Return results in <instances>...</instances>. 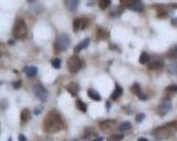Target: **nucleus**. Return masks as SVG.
<instances>
[{"label": "nucleus", "mask_w": 177, "mask_h": 141, "mask_svg": "<svg viewBox=\"0 0 177 141\" xmlns=\"http://www.w3.org/2000/svg\"><path fill=\"white\" fill-rule=\"evenodd\" d=\"M64 127L63 119L57 111H50L43 120V128L48 133H57Z\"/></svg>", "instance_id": "f257e3e1"}, {"label": "nucleus", "mask_w": 177, "mask_h": 141, "mask_svg": "<svg viewBox=\"0 0 177 141\" xmlns=\"http://www.w3.org/2000/svg\"><path fill=\"white\" fill-rule=\"evenodd\" d=\"M175 131H177V121L168 122L166 126L158 127V128H156L153 131V135H155L159 139H165V138H168Z\"/></svg>", "instance_id": "f03ea898"}, {"label": "nucleus", "mask_w": 177, "mask_h": 141, "mask_svg": "<svg viewBox=\"0 0 177 141\" xmlns=\"http://www.w3.org/2000/svg\"><path fill=\"white\" fill-rule=\"evenodd\" d=\"M12 34L13 38L17 39V40H23V39L27 38V35H28V27H27V23L21 18H18L16 20L15 24H13Z\"/></svg>", "instance_id": "7ed1b4c3"}, {"label": "nucleus", "mask_w": 177, "mask_h": 141, "mask_svg": "<svg viewBox=\"0 0 177 141\" xmlns=\"http://www.w3.org/2000/svg\"><path fill=\"white\" fill-rule=\"evenodd\" d=\"M71 43V39L68 34L65 33H61L59 34L55 39V43H54V51L55 52H63L65 51L70 46Z\"/></svg>", "instance_id": "20e7f679"}, {"label": "nucleus", "mask_w": 177, "mask_h": 141, "mask_svg": "<svg viewBox=\"0 0 177 141\" xmlns=\"http://www.w3.org/2000/svg\"><path fill=\"white\" fill-rule=\"evenodd\" d=\"M67 65H68V68L71 73H77L83 67V61L77 55H72L71 58H69Z\"/></svg>", "instance_id": "39448f33"}, {"label": "nucleus", "mask_w": 177, "mask_h": 141, "mask_svg": "<svg viewBox=\"0 0 177 141\" xmlns=\"http://www.w3.org/2000/svg\"><path fill=\"white\" fill-rule=\"evenodd\" d=\"M32 92L34 94V96L41 102H45L48 99V90L45 89L44 86H42L41 84H37L32 88Z\"/></svg>", "instance_id": "423d86ee"}, {"label": "nucleus", "mask_w": 177, "mask_h": 141, "mask_svg": "<svg viewBox=\"0 0 177 141\" xmlns=\"http://www.w3.org/2000/svg\"><path fill=\"white\" fill-rule=\"evenodd\" d=\"M172 109V104L171 102H168V100H165L163 103H161L158 105L157 109H156V111L159 116H165L167 114L169 110Z\"/></svg>", "instance_id": "0eeeda50"}, {"label": "nucleus", "mask_w": 177, "mask_h": 141, "mask_svg": "<svg viewBox=\"0 0 177 141\" xmlns=\"http://www.w3.org/2000/svg\"><path fill=\"white\" fill-rule=\"evenodd\" d=\"M164 66V61L158 56H155L148 62V68L149 70H159Z\"/></svg>", "instance_id": "6e6552de"}, {"label": "nucleus", "mask_w": 177, "mask_h": 141, "mask_svg": "<svg viewBox=\"0 0 177 141\" xmlns=\"http://www.w3.org/2000/svg\"><path fill=\"white\" fill-rule=\"evenodd\" d=\"M115 122H116L115 120H112V119H106V120H104V121H101L100 124H99V126H100V129L102 130V131L109 132L111 129L114 128Z\"/></svg>", "instance_id": "1a4fd4ad"}, {"label": "nucleus", "mask_w": 177, "mask_h": 141, "mask_svg": "<svg viewBox=\"0 0 177 141\" xmlns=\"http://www.w3.org/2000/svg\"><path fill=\"white\" fill-rule=\"evenodd\" d=\"M87 23L85 21V19L83 18H77L73 21V31L74 32H77L80 30H84L87 28Z\"/></svg>", "instance_id": "9d476101"}, {"label": "nucleus", "mask_w": 177, "mask_h": 141, "mask_svg": "<svg viewBox=\"0 0 177 141\" xmlns=\"http://www.w3.org/2000/svg\"><path fill=\"white\" fill-rule=\"evenodd\" d=\"M132 93L135 94L136 96L139 97L141 100H146L147 99V96L145 95V94L142 93V89H141V86H139V83H135L134 85L132 86Z\"/></svg>", "instance_id": "9b49d317"}, {"label": "nucleus", "mask_w": 177, "mask_h": 141, "mask_svg": "<svg viewBox=\"0 0 177 141\" xmlns=\"http://www.w3.org/2000/svg\"><path fill=\"white\" fill-rule=\"evenodd\" d=\"M90 41H91L90 38H87V39H84L82 42H80V43H79V44H77L75 48H74V53H75V55H77L80 51H82L83 49L87 48V46H89V44H90Z\"/></svg>", "instance_id": "f8f14e48"}, {"label": "nucleus", "mask_w": 177, "mask_h": 141, "mask_svg": "<svg viewBox=\"0 0 177 141\" xmlns=\"http://www.w3.org/2000/svg\"><path fill=\"white\" fill-rule=\"evenodd\" d=\"M67 90H68L72 96L75 97L77 95V93H79V90H80V86H79V84H77V83H70L68 86H67Z\"/></svg>", "instance_id": "ddd939ff"}, {"label": "nucleus", "mask_w": 177, "mask_h": 141, "mask_svg": "<svg viewBox=\"0 0 177 141\" xmlns=\"http://www.w3.org/2000/svg\"><path fill=\"white\" fill-rule=\"evenodd\" d=\"M23 73L26 74L28 77H34L38 74V67L37 66H27L23 68Z\"/></svg>", "instance_id": "4468645a"}, {"label": "nucleus", "mask_w": 177, "mask_h": 141, "mask_svg": "<svg viewBox=\"0 0 177 141\" xmlns=\"http://www.w3.org/2000/svg\"><path fill=\"white\" fill-rule=\"evenodd\" d=\"M30 118H31V112L28 108H25L22 109V111H21V115H20V119H21V122L25 124V122L29 121Z\"/></svg>", "instance_id": "2eb2a0df"}, {"label": "nucleus", "mask_w": 177, "mask_h": 141, "mask_svg": "<svg viewBox=\"0 0 177 141\" xmlns=\"http://www.w3.org/2000/svg\"><path fill=\"white\" fill-rule=\"evenodd\" d=\"M122 94H123V88L121 86H120V85H116L114 92H113V93L111 94V98H112L113 100L119 99L120 97L122 96Z\"/></svg>", "instance_id": "dca6fc26"}, {"label": "nucleus", "mask_w": 177, "mask_h": 141, "mask_svg": "<svg viewBox=\"0 0 177 141\" xmlns=\"http://www.w3.org/2000/svg\"><path fill=\"white\" fill-rule=\"evenodd\" d=\"M129 7L134 11H143L144 9V6L142 5V2L139 1H132V2H129Z\"/></svg>", "instance_id": "f3484780"}, {"label": "nucleus", "mask_w": 177, "mask_h": 141, "mask_svg": "<svg viewBox=\"0 0 177 141\" xmlns=\"http://www.w3.org/2000/svg\"><path fill=\"white\" fill-rule=\"evenodd\" d=\"M64 5L69 10L74 11V10H77V6H79V1L77 0H67L64 2Z\"/></svg>", "instance_id": "a211bd4d"}, {"label": "nucleus", "mask_w": 177, "mask_h": 141, "mask_svg": "<svg viewBox=\"0 0 177 141\" xmlns=\"http://www.w3.org/2000/svg\"><path fill=\"white\" fill-rule=\"evenodd\" d=\"M167 70L169 74H173V75H177V60H173V61L168 64Z\"/></svg>", "instance_id": "6ab92c4d"}, {"label": "nucleus", "mask_w": 177, "mask_h": 141, "mask_svg": "<svg viewBox=\"0 0 177 141\" xmlns=\"http://www.w3.org/2000/svg\"><path fill=\"white\" fill-rule=\"evenodd\" d=\"M166 56H167L168 58H171V60H177V45L172 46V48L168 50Z\"/></svg>", "instance_id": "aec40b11"}, {"label": "nucleus", "mask_w": 177, "mask_h": 141, "mask_svg": "<svg viewBox=\"0 0 177 141\" xmlns=\"http://www.w3.org/2000/svg\"><path fill=\"white\" fill-rule=\"evenodd\" d=\"M87 95H89V97H90L91 99L95 100V102H100L101 100V96L94 89H89L87 90Z\"/></svg>", "instance_id": "412c9836"}, {"label": "nucleus", "mask_w": 177, "mask_h": 141, "mask_svg": "<svg viewBox=\"0 0 177 141\" xmlns=\"http://www.w3.org/2000/svg\"><path fill=\"white\" fill-rule=\"evenodd\" d=\"M131 128H132V125H131V122H129V121H124L119 126L120 131H127V130H129Z\"/></svg>", "instance_id": "4be33fe9"}, {"label": "nucleus", "mask_w": 177, "mask_h": 141, "mask_svg": "<svg viewBox=\"0 0 177 141\" xmlns=\"http://www.w3.org/2000/svg\"><path fill=\"white\" fill-rule=\"evenodd\" d=\"M149 62V55L146 52H142L141 56H139V63L141 64H147Z\"/></svg>", "instance_id": "5701e85b"}, {"label": "nucleus", "mask_w": 177, "mask_h": 141, "mask_svg": "<svg viewBox=\"0 0 177 141\" xmlns=\"http://www.w3.org/2000/svg\"><path fill=\"white\" fill-rule=\"evenodd\" d=\"M75 105H77V109H80L81 111L85 112V111H87V104H85V103H83V102H82V100L77 99V103H75Z\"/></svg>", "instance_id": "b1692460"}, {"label": "nucleus", "mask_w": 177, "mask_h": 141, "mask_svg": "<svg viewBox=\"0 0 177 141\" xmlns=\"http://www.w3.org/2000/svg\"><path fill=\"white\" fill-rule=\"evenodd\" d=\"M124 139L123 135H112L107 138V141H122Z\"/></svg>", "instance_id": "393cba45"}, {"label": "nucleus", "mask_w": 177, "mask_h": 141, "mask_svg": "<svg viewBox=\"0 0 177 141\" xmlns=\"http://www.w3.org/2000/svg\"><path fill=\"white\" fill-rule=\"evenodd\" d=\"M51 65L54 68H60L61 67V60L60 58H53L51 61Z\"/></svg>", "instance_id": "a878e982"}, {"label": "nucleus", "mask_w": 177, "mask_h": 141, "mask_svg": "<svg viewBox=\"0 0 177 141\" xmlns=\"http://www.w3.org/2000/svg\"><path fill=\"white\" fill-rule=\"evenodd\" d=\"M165 92L168 94H171V95L172 94H176L177 93V85H171V86H168Z\"/></svg>", "instance_id": "bb28decb"}, {"label": "nucleus", "mask_w": 177, "mask_h": 141, "mask_svg": "<svg viewBox=\"0 0 177 141\" xmlns=\"http://www.w3.org/2000/svg\"><path fill=\"white\" fill-rule=\"evenodd\" d=\"M110 5H111V1H110V0H102V1H100V8L102 10L106 9Z\"/></svg>", "instance_id": "cd10ccee"}, {"label": "nucleus", "mask_w": 177, "mask_h": 141, "mask_svg": "<svg viewBox=\"0 0 177 141\" xmlns=\"http://www.w3.org/2000/svg\"><path fill=\"white\" fill-rule=\"evenodd\" d=\"M84 132H87V133H84V138H89L91 135H93L94 130L92 128H87Z\"/></svg>", "instance_id": "c85d7f7f"}, {"label": "nucleus", "mask_w": 177, "mask_h": 141, "mask_svg": "<svg viewBox=\"0 0 177 141\" xmlns=\"http://www.w3.org/2000/svg\"><path fill=\"white\" fill-rule=\"evenodd\" d=\"M12 86L15 89H18V88H20V86H21V80H17V82H13L12 83Z\"/></svg>", "instance_id": "c756f323"}, {"label": "nucleus", "mask_w": 177, "mask_h": 141, "mask_svg": "<svg viewBox=\"0 0 177 141\" xmlns=\"http://www.w3.org/2000/svg\"><path fill=\"white\" fill-rule=\"evenodd\" d=\"M145 118V115L144 114H139V115L136 116V121L137 122H142V120Z\"/></svg>", "instance_id": "7c9ffc66"}, {"label": "nucleus", "mask_w": 177, "mask_h": 141, "mask_svg": "<svg viewBox=\"0 0 177 141\" xmlns=\"http://www.w3.org/2000/svg\"><path fill=\"white\" fill-rule=\"evenodd\" d=\"M18 139H19V141H27V137L26 136H23V135H19Z\"/></svg>", "instance_id": "2f4dec72"}, {"label": "nucleus", "mask_w": 177, "mask_h": 141, "mask_svg": "<svg viewBox=\"0 0 177 141\" xmlns=\"http://www.w3.org/2000/svg\"><path fill=\"white\" fill-rule=\"evenodd\" d=\"M42 108H34V115H39Z\"/></svg>", "instance_id": "473e14b6"}, {"label": "nucleus", "mask_w": 177, "mask_h": 141, "mask_svg": "<svg viewBox=\"0 0 177 141\" xmlns=\"http://www.w3.org/2000/svg\"><path fill=\"white\" fill-rule=\"evenodd\" d=\"M8 44H9V45H13V44H15V41H13V40H9V41H8Z\"/></svg>", "instance_id": "72a5a7b5"}, {"label": "nucleus", "mask_w": 177, "mask_h": 141, "mask_svg": "<svg viewBox=\"0 0 177 141\" xmlns=\"http://www.w3.org/2000/svg\"><path fill=\"white\" fill-rule=\"evenodd\" d=\"M137 141H148V140H147V139H146V138H139Z\"/></svg>", "instance_id": "f704fd0d"}, {"label": "nucleus", "mask_w": 177, "mask_h": 141, "mask_svg": "<svg viewBox=\"0 0 177 141\" xmlns=\"http://www.w3.org/2000/svg\"><path fill=\"white\" fill-rule=\"evenodd\" d=\"M93 141H103V138H97V139H95V140H93Z\"/></svg>", "instance_id": "c9c22d12"}, {"label": "nucleus", "mask_w": 177, "mask_h": 141, "mask_svg": "<svg viewBox=\"0 0 177 141\" xmlns=\"http://www.w3.org/2000/svg\"><path fill=\"white\" fill-rule=\"evenodd\" d=\"M8 141H12V139H11V138H9V139H8Z\"/></svg>", "instance_id": "e433bc0d"}, {"label": "nucleus", "mask_w": 177, "mask_h": 141, "mask_svg": "<svg viewBox=\"0 0 177 141\" xmlns=\"http://www.w3.org/2000/svg\"><path fill=\"white\" fill-rule=\"evenodd\" d=\"M71 141H77V140H71Z\"/></svg>", "instance_id": "4c0bfd02"}]
</instances>
